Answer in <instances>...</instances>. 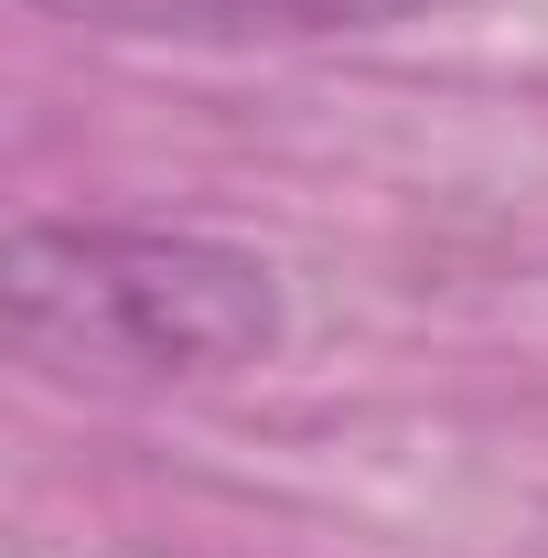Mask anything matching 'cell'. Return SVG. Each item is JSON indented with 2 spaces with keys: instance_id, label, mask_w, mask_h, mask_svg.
Returning <instances> with one entry per match:
<instances>
[{
  "instance_id": "cell-1",
  "label": "cell",
  "mask_w": 548,
  "mask_h": 558,
  "mask_svg": "<svg viewBox=\"0 0 548 558\" xmlns=\"http://www.w3.org/2000/svg\"><path fill=\"white\" fill-rule=\"evenodd\" d=\"M11 333L108 376H226L279 344V279L183 226L33 215L11 236Z\"/></svg>"
},
{
  "instance_id": "cell-2",
  "label": "cell",
  "mask_w": 548,
  "mask_h": 558,
  "mask_svg": "<svg viewBox=\"0 0 548 558\" xmlns=\"http://www.w3.org/2000/svg\"><path fill=\"white\" fill-rule=\"evenodd\" d=\"M119 11H162L194 33H377L419 0H119Z\"/></svg>"
}]
</instances>
